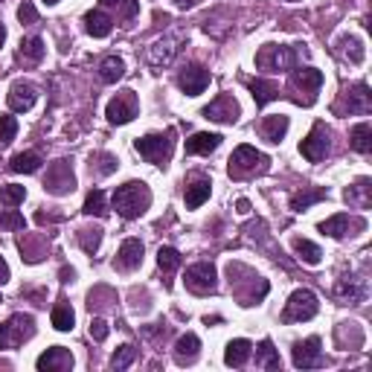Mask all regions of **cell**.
Returning <instances> with one entry per match:
<instances>
[{
  "instance_id": "15",
  "label": "cell",
  "mask_w": 372,
  "mask_h": 372,
  "mask_svg": "<svg viewBox=\"0 0 372 372\" xmlns=\"http://www.w3.org/2000/svg\"><path fill=\"white\" fill-rule=\"evenodd\" d=\"M364 230L367 224L361 218H349L346 213H338V216H332V218H326L323 224H320V230H323L326 235H332V239H346V235H352L349 230Z\"/></svg>"
},
{
  "instance_id": "29",
  "label": "cell",
  "mask_w": 372,
  "mask_h": 372,
  "mask_svg": "<svg viewBox=\"0 0 372 372\" xmlns=\"http://www.w3.org/2000/svg\"><path fill=\"white\" fill-rule=\"evenodd\" d=\"M294 84L297 88H303L305 93H317L320 91V84H323V73L314 70V67H305V70H297L294 73Z\"/></svg>"
},
{
  "instance_id": "27",
  "label": "cell",
  "mask_w": 372,
  "mask_h": 372,
  "mask_svg": "<svg viewBox=\"0 0 372 372\" xmlns=\"http://www.w3.org/2000/svg\"><path fill=\"white\" fill-rule=\"evenodd\" d=\"M44 58V41L41 38H23L21 47H18V61H23V65H38V61Z\"/></svg>"
},
{
  "instance_id": "1",
  "label": "cell",
  "mask_w": 372,
  "mask_h": 372,
  "mask_svg": "<svg viewBox=\"0 0 372 372\" xmlns=\"http://www.w3.org/2000/svg\"><path fill=\"white\" fill-rule=\"evenodd\" d=\"M148 204H152V189L143 183V181H128V183H122L117 186V192H114V209L122 216V218H140Z\"/></svg>"
},
{
  "instance_id": "14",
  "label": "cell",
  "mask_w": 372,
  "mask_h": 372,
  "mask_svg": "<svg viewBox=\"0 0 372 372\" xmlns=\"http://www.w3.org/2000/svg\"><path fill=\"white\" fill-rule=\"evenodd\" d=\"M140 262H143V242L140 239H126L117 251L114 268L117 270H134V268H140Z\"/></svg>"
},
{
  "instance_id": "37",
  "label": "cell",
  "mask_w": 372,
  "mask_h": 372,
  "mask_svg": "<svg viewBox=\"0 0 372 372\" xmlns=\"http://www.w3.org/2000/svg\"><path fill=\"white\" fill-rule=\"evenodd\" d=\"M343 198L349 204H358V207H369V181H358L355 186H349V189L343 192Z\"/></svg>"
},
{
  "instance_id": "9",
  "label": "cell",
  "mask_w": 372,
  "mask_h": 372,
  "mask_svg": "<svg viewBox=\"0 0 372 372\" xmlns=\"http://www.w3.org/2000/svg\"><path fill=\"white\" fill-rule=\"evenodd\" d=\"M300 154L308 160V163H320L326 154H329V131L323 122H317V126L308 131V137L300 143Z\"/></svg>"
},
{
  "instance_id": "44",
  "label": "cell",
  "mask_w": 372,
  "mask_h": 372,
  "mask_svg": "<svg viewBox=\"0 0 372 372\" xmlns=\"http://www.w3.org/2000/svg\"><path fill=\"white\" fill-rule=\"evenodd\" d=\"M15 134H18V119L15 117H0V146L12 143Z\"/></svg>"
},
{
  "instance_id": "16",
  "label": "cell",
  "mask_w": 372,
  "mask_h": 372,
  "mask_svg": "<svg viewBox=\"0 0 372 372\" xmlns=\"http://www.w3.org/2000/svg\"><path fill=\"white\" fill-rule=\"evenodd\" d=\"M35 367H38L41 372H65L73 367V355L70 349H65V346H53V349H47L38 361H35Z\"/></svg>"
},
{
  "instance_id": "24",
  "label": "cell",
  "mask_w": 372,
  "mask_h": 372,
  "mask_svg": "<svg viewBox=\"0 0 372 372\" xmlns=\"http://www.w3.org/2000/svg\"><path fill=\"white\" fill-rule=\"evenodd\" d=\"M285 134H288V117H282V114L265 117V122H262V137H265L268 143L285 140Z\"/></svg>"
},
{
  "instance_id": "13",
  "label": "cell",
  "mask_w": 372,
  "mask_h": 372,
  "mask_svg": "<svg viewBox=\"0 0 372 372\" xmlns=\"http://www.w3.org/2000/svg\"><path fill=\"white\" fill-rule=\"evenodd\" d=\"M204 117L216 119V122H235L239 119V102H235L230 93H221L204 108Z\"/></svg>"
},
{
  "instance_id": "47",
  "label": "cell",
  "mask_w": 372,
  "mask_h": 372,
  "mask_svg": "<svg viewBox=\"0 0 372 372\" xmlns=\"http://www.w3.org/2000/svg\"><path fill=\"white\" fill-rule=\"evenodd\" d=\"M96 160H99V166H96L99 175H111V172L117 169V157H114V154H108V152L96 154Z\"/></svg>"
},
{
  "instance_id": "5",
  "label": "cell",
  "mask_w": 372,
  "mask_h": 372,
  "mask_svg": "<svg viewBox=\"0 0 372 372\" xmlns=\"http://www.w3.org/2000/svg\"><path fill=\"white\" fill-rule=\"evenodd\" d=\"M134 148L140 152L143 160L154 166H166L172 157V134H146V137H137Z\"/></svg>"
},
{
  "instance_id": "6",
  "label": "cell",
  "mask_w": 372,
  "mask_h": 372,
  "mask_svg": "<svg viewBox=\"0 0 372 372\" xmlns=\"http://www.w3.org/2000/svg\"><path fill=\"white\" fill-rule=\"evenodd\" d=\"M268 166V157L262 152H256L253 146H239L230 157V175L233 178H247L253 172H262Z\"/></svg>"
},
{
  "instance_id": "20",
  "label": "cell",
  "mask_w": 372,
  "mask_h": 372,
  "mask_svg": "<svg viewBox=\"0 0 372 372\" xmlns=\"http://www.w3.org/2000/svg\"><path fill=\"white\" fill-rule=\"evenodd\" d=\"M209 192H213V183H209L207 178L192 181L189 186H186V192H183L186 209H198V207H201V204L207 201V198H209Z\"/></svg>"
},
{
  "instance_id": "30",
  "label": "cell",
  "mask_w": 372,
  "mask_h": 372,
  "mask_svg": "<svg viewBox=\"0 0 372 372\" xmlns=\"http://www.w3.org/2000/svg\"><path fill=\"white\" fill-rule=\"evenodd\" d=\"M126 76V61L117 58V56H108L102 65H99V79H102L105 84H114L117 79Z\"/></svg>"
},
{
  "instance_id": "4",
  "label": "cell",
  "mask_w": 372,
  "mask_h": 372,
  "mask_svg": "<svg viewBox=\"0 0 372 372\" xmlns=\"http://www.w3.org/2000/svg\"><path fill=\"white\" fill-rule=\"evenodd\" d=\"M35 334V320L30 314H15L6 323H0V349H15Z\"/></svg>"
},
{
  "instance_id": "18",
  "label": "cell",
  "mask_w": 372,
  "mask_h": 372,
  "mask_svg": "<svg viewBox=\"0 0 372 372\" xmlns=\"http://www.w3.org/2000/svg\"><path fill=\"white\" fill-rule=\"evenodd\" d=\"M334 297H338L340 303H349V305H358L367 300V282L364 279H340L334 285Z\"/></svg>"
},
{
  "instance_id": "21",
  "label": "cell",
  "mask_w": 372,
  "mask_h": 372,
  "mask_svg": "<svg viewBox=\"0 0 372 372\" xmlns=\"http://www.w3.org/2000/svg\"><path fill=\"white\" fill-rule=\"evenodd\" d=\"M251 352H253L251 340H244V338L230 340L227 349H224V364L227 367H244L247 361H251Z\"/></svg>"
},
{
  "instance_id": "46",
  "label": "cell",
  "mask_w": 372,
  "mask_h": 372,
  "mask_svg": "<svg viewBox=\"0 0 372 372\" xmlns=\"http://www.w3.org/2000/svg\"><path fill=\"white\" fill-rule=\"evenodd\" d=\"M91 338H93L96 343L108 340V323H105L102 317H93V320H91Z\"/></svg>"
},
{
  "instance_id": "2",
  "label": "cell",
  "mask_w": 372,
  "mask_h": 372,
  "mask_svg": "<svg viewBox=\"0 0 372 372\" xmlns=\"http://www.w3.org/2000/svg\"><path fill=\"white\" fill-rule=\"evenodd\" d=\"M305 56V49L297 47H277V44H265L256 56V67L262 70H291L297 67V61Z\"/></svg>"
},
{
  "instance_id": "7",
  "label": "cell",
  "mask_w": 372,
  "mask_h": 372,
  "mask_svg": "<svg viewBox=\"0 0 372 372\" xmlns=\"http://www.w3.org/2000/svg\"><path fill=\"white\" fill-rule=\"evenodd\" d=\"M105 117L111 126H126V122L137 117V96H134V91H122L119 96L111 99L105 108Z\"/></svg>"
},
{
  "instance_id": "10",
  "label": "cell",
  "mask_w": 372,
  "mask_h": 372,
  "mask_svg": "<svg viewBox=\"0 0 372 372\" xmlns=\"http://www.w3.org/2000/svg\"><path fill=\"white\" fill-rule=\"evenodd\" d=\"M320 338H305L300 343H294L291 358H294V367L297 369H314V367H323V349H320Z\"/></svg>"
},
{
  "instance_id": "25",
  "label": "cell",
  "mask_w": 372,
  "mask_h": 372,
  "mask_svg": "<svg viewBox=\"0 0 372 372\" xmlns=\"http://www.w3.org/2000/svg\"><path fill=\"white\" fill-rule=\"evenodd\" d=\"M198 349H201V340L195 334H183V338L175 343V361L183 367V364H192L198 358Z\"/></svg>"
},
{
  "instance_id": "28",
  "label": "cell",
  "mask_w": 372,
  "mask_h": 372,
  "mask_svg": "<svg viewBox=\"0 0 372 372\" xmlns=\"http://www.w3.org/2000/svg\"><path fill=\"white\" fill-rule=\"evenodd\" d=\"M41 154L38 152H21L9 160V169L12 172H23V175H32V172H38L41 169Z\"/></svg>"
},
{
  "instance_id": "31",
  "label": "cell",
  "mask_w": 372,
  "mask_h": 372,
  "mask_svg": "<svg viewBox=\"0 0 372 372\" xmlns=\"http://www.w3.org/2000/svg\"><path fill=\"white\" fill-rule=\"evenodd\" d=\"M372 111V93L367 84H358L349 91V114H369Z\"/></svg>"
},
{
  "instance_id": "19",
  "label": "cell",
  "mask_w": 372,
  "mask_h": 372,
  "mask_svg": "<svg viewBox=\"0 0 372 372\" xmlns=\"http://www.w3.org/2000/svg\"><path fill=\"white\" fill-rule=\"evenodd\" d=\"M218 146H221V134L201 131V134H192V137L186 140V154H213Z\"/></svg>"
},
{
  "instance_id": "41",
  "label": "cell",
  "mask_w": 372,
  "mask_h": 372,
  "mask_svg": "<svg viewBox=\"0 0 372 372\" xmlns=\"http://www.w3.org/2000/svg\"><path fill=\"white\" fill-rule=\"evenodd\" d=\"M79 244H82L84 253L93 256V253L99 251V244H102V230H96V227H93V230H91V227L82 230V233H79Z\"/></svg>"
},
{
  "instance_id": "43",
  "label": "cell",
  "mask_w": 372,
  "mask_h": 372,
  "mask_svg": "<svg viewBox=\"0 0 372 372\" xmlns=\"http://www.w3.org/2000/svg\"><path fill=\"white\" fill-rule=\"evenodd\" d=\"M0 227H6V230H23V227H27V221H23V216L18 213L15 207H9L6 213H0Z\"/></svg>"
},
{
  "instance_id": "54",
  "label": "cell",
  "mask_w": 372,
  "mask_h": 372,
  "mask_svg": "<svg viewBox=\"0 0 372 372\" xmlns=\"http://www.w3.org/2000/svg\"><path fill=\"white\" fill-rule=\"evenodd\" d=\"M3 38H6V30H3V23H0V44H3Z\"/></svg>"
},
{
  "instance_id": "23",
  "label": "cell",
  "mask_w": 372,
  "mask_h": 372,
  "mask_svg": "<svg viewBox=\"0 0 372 372\" xmlns=\"http://www.w3.org/2000/svg\"><path fill=\"white\" fill-rule=\"evenodd\" d=\"M84 30H88L93 38H105V35H111V30H114V21H111L105 12L93 9V12L84 15Z\"/></svg>"
},
{
  "instance_id": "8",
  "label": "cell",
  "mask_w": 372,
  "mask_h": 372,
  "mask_svg": "<svg viewBox=\"0 0 372 372\" xmlns=\"http://www.w3.org/2000/svg\"><path fill=\"white\" fill-rule=\"evenodd\" d=\"M186 288L198 297H207L216 291V268L209 262H198L192 268H186Z\"/></svg>"
},
{
  "instance_id": "3",
  "label": "cell",
  "mask_w": 372,
  "mask_h": 372,
  "mask_svg": "<svg viewBox=\"0 0 372 372\" xmlns=\"http://www.w3.org/2000/svg\"><path fill=\"white\" fill-rule=\"evenodd\" d=\"M320 312V303H317V294L308 291V288H297L288 303H285V312L282 320L285 323H303V320H312Z\"/></svg>"
},
{
  "instance_id": "56",
  "label": "cell",
  "mask_w": 372,
  "mask_h": 372,
  "mask_svg": "<svg viewBox=\"0 0 372 372\" xmlns=\"http://www.w3.org/2000/svg\"><path fill=\"white\" fill-rule=\"evenodd\" d=\"M44 3H58V0H44Z\"/></svg>"
},
{
  "instance_id": "50",
  "label": "cell",
  "mask_w": 372,
  "mask_h": 372,
  "mask_svg": "<svg viewBox=\"0 0 372 372\" xmlns=\"http://www.w3.org/2000/svg\"><path fill=\"white\" fill-rule=\"evenodd\" d=\"M9 277H12V274H9V265L3 262V256H0V285L9 282Z\"/></svg>"
},
{
  "instance_id": "51",
  "label": "cell",
  "mask_w": 372,
  "mask_h": 372,
  "mask_svg": "<svg viewBox=\"0 0 372 372\" xmlns=\"http://www.w3.org/2000/svg\"><path fill=\"white\" fill-rule=\"evenodd\" d=\"M58 277H61V282H73V277H76V274H73V268H61Z\"/></svg>"
},
{
  "instance_id": "34",
  "label": "cell",
  "mask_w": 372,
  "mask_h": 372,
  "mask_svg": "<svg viewBox=\"0 0 372 372\" xmlns=\"http://www.w3.org/2000/svg\"><path fill=\"white\" fill-rule=\"evenodd\" d=\"M317 201H326V189H305V192H297V195H291V209H297V213H303V209H308L312 204H317Z\"/></svg>"
},
{
  "instance_id": "38",
  "label": "cell",
  "mask_w": 372,
  "mask_h": 372,
  "mask_svg": "<svg viewBox=\"0 0 372 372\" xmlns=\"http://www.w3.org/2000/svg\"><path fill=\"white\" fill-rule=\"evenodd\" d=\"M84 213H88V216H99V218H102V216H108V207H105V192L102 189H93L88 198H84Z\"/></svg>"
},
{
  "instance_id": "22",
  "label": "cell",
  "mask_w": 372,
  "mask_h": 372,
  "mask_svg": "<svg viewBox=\"0 0 372 372\" xmlns=\"http://www.w3.org/2000/svg\"><path fill=\"white\" fill-rule=\"evenodd\" d=\"M247 88H251V93H253L256 108H265L268 102H274V99L279 96L277 84L274 82H265V79H251V82H247Z\"/></svg>"
},
{
  "instance_id": "40",
  "label": "cell",
  "mask_w": 372,
  "mask_h": 372,
  "mask_svg": "<svg viewBox=\"0 0 372 372\" xmlns=\"http://www.w3.org/2000/svg\"><path fill=\"white\" fill-rule=\"evenodd\" d=\"M157 265L163 274H172L175 268H181V253L175 251V247H160L157 251Z\"/></svg>"
},
{
  "instance_id": "36",
  "label": "cell",
  "mask_w": 372,
  "mask_h": 372,
  "mask_svg": "<svg viewBox=\"0 0 372 372\" xmlns=\"http://www.w3.org/2000/svg\"><path fill=\"white\" fill-rule=\"evenodd\" d=\"M73 320H76V314H73V308L61 300L56 308H53V326L58 329V332H70L73 329Z\"/></svg>"
},
{
  "instance_id": "49",
  "label": "cell",
  "mask_w": 372,
  "mask_h": 372,
  "mask_svg": "<svg viewBox=\"0 0 372 372\" xmlns=\"http://www.w3.org/2000/svg\"><path fill=\"white\" fill-rule=\"evenodd\" d=\"M122 3H126V6H122V15H126V18H134V15H137V9H140L137 0H122Z\"/></svg>"
},
{
  "instance_id": "52",
  "label": "cell",
  "mask_w": 372,
  "mask_h": 372,
  "mask_svg": "<svg viewBox=\"0 0 372 372\" xmlns=\"http://www.w3.org/2000/svg\"><path fill=\"white\" fill-rule=\"evenodd\" d=\"M235 209H239L242 216H247V213H251V201H247V198H242V201L235 204Z\"/></svg>"
},
{
  "instance_id": "42",
  "label": "cell",
  "mask_w": 372,
  "mask_h": 372,
  "mask_svg": "<svg viewBox=\"0 0 372 372\" xmlns=\"http://www.w3.org/2000/svg\"><path fill=\"white\" fill-rule=\"evenodd\" d=\"M134 358H137V349H134L131 343H126V346H119V349L114 352V358H111V367H114V369H128L134 364Z\"/></svg>"
},
{
  "instance_id": "48",
  "label": "cell",
  "mask_w": 372,
  "mask_h": 372,
  "mask_svg": "<svg viewBox=\"0 0 372 372\" xmlns=\"http://www.w3.org/2000/svg\"><path fill=\"white\" fill-rule=\"evenodd\" d=\"M18 18H21V23H35V21H38V12H35L32 3H21Z\"/></svg>"
},
{
  "instance_id": "35",
  "label": "cell",
  "mask_w": 372,
  "mask_h": 372,
  "mask_svg": "<svg viewBox=\"0 0 372 372\" xmlns=\"http://www.w3.org/2000/svg\"><path fill=\"white\" fill-rule=\"evenodd\" d=\"M256 364L259 367H265V369H279V355L274 349V343L270 340H262L259 343V349H256Z\"/></svg>"
},
{
  "instance_id": "55",
  "label": "cell",
  "mask_w": 372,
  "mask_h": 372,
  "mask_svg": "<svg viewBox=\"0 0 372 372\" xmlns=\"http://www.w3.org/2000/svg\"><path fill=\"white\" fill-rule=\"evenodd\" d=\"M102 3H108V6H117V3H122V0H102Z\"/></svg>"
},
{
  "instance_id": "39",
  "label": "cell",
  "mask_w": 372,
  "mask_h": 372,
  "mask_svg": "<svg viewBox=\"0 0 372 372\" xmlns=\"http://www.w3.org/2000/svg\"><path fill=\"white\" fill-rule=\"evenodd\" d=\"M23 198H27V189L18 183H9V186H0V204L3 207H18L23 204Z\"/></svg>"
},
{
  "instance_id": "45",
  "label": "cell",
  "mask_w": 372,
  "mask_h": 372,
  "mask_svg": "<svg viewBox=\"0 0 372 372\" xmlns=\"http://www.w3.org/2000/svg\"><path fill=\"white\" fill-rule=\"evenodd\" d=\"M340 44L346 47V56H349L352 65H361V61H364V47H361V41L352 38V35H349V38H343Z\"/></svg>"
},
{
  "instance_id": "32",
  "label": "cell",
  "mask_w": 372,
  "mask_h": 372,
  "mask_svg": "<svg viewBox=\"0 0 372 372\" xmlns=\"http://www.w3.org/2000/svg\"><path fill=\"white\" fill-rule=\"evenodd\" d=\"M349 143H352L355 152H361V154H369V152H372V126H369V122H361V126L352 128Z\"/></svg>"
},
{
  "instance_id": "12",
  "label": "cell",
  "mask_w": 372,
  "mask_h": 372,
  "mask_svg": "<svg viewBox=\"0 0 372 372\" xmlns=\"http://www.w3.org/2000/svg\"><path fill=\"white\" fill-rule=\"evenodd\" d=\"M178 84H181V91L186 96H198V93H204L207 91V84H209V70L204 65H189V67H183L181 70V76H178Z\"/></svg>"
},
{
  "instance_id": "33",
  "label": "cell",
  "mask_w": 372,
  "mask_h": 372,
  "mask_svg": "<svg viewBox=\"0 0 372 372\" xmlns=\"http://www.w3.org/2000/svg\"><path fill=\"white\" fill-rule=\"evenodd\" d=\"M294 251H297V256L303 259L305 265H320V259H323V251L314 244V242H308V239H294Z\"/></svg>"
},
{
  "instance_id": "11",
  "label": "cell",
  "mask_w": 372,
  "mask_h": 372,
  "mask_svg": "<svg viewBox=\"0 0 372 372\" xmlns=\"http://www.w3.org/2000/svg\"><path fill=\"white\" fill-rule=\"evenodd\" d=\"M44 186H47V189L53 192V195H67V192H73V186H76V178H73V169H70L67 160H58V163L49 166Z\"/></svg>"
},
{
  "instance_id": "26",
  "label": "cell",
  "mask_w": 372,
  "mask_h": 372,
  "mask_svg": "<svg viewBox=\"0 0 372 372\" xmlns=\"http://www.w3.org/2000/svg\"><path fill=\"white\" fill-rule=\"evenodd\" d=\"M175 56H178V38H160L152 44V53H148L152 65H169Z\"/></svg>"
},
{
  "instance_id": "17",
  "label": "cell",
  "mask_w": 372,
  "mask_h": 372,
  "mask_svg": "<svg viewBox=\"0 0 372 372\" xmlns=\"http://www.w3.org/2000/svg\"><path fill=\"white\" fill-rule=\"evenodd\" d=\"M35 99H38V91H35V84L30 82H15L9 88V108L21 114V111H30L35 105Z\"/></svg>"
},
{
  "instance_id": "53",
  "label": "cell",
  "mask_w": 372,
  "mask_h": 372,
  "mask_svg": "<svg viewBox=\"0 0 372 372\" xmlns=\"http://www.w3.org/2000/svg\"><path fill=\"white\" fill-rule=\"evenodd\" d=\"M198 0H178V6H183V9H189V6H195Z\"/></svg>"
}]
</instances>
